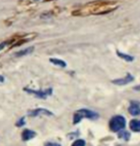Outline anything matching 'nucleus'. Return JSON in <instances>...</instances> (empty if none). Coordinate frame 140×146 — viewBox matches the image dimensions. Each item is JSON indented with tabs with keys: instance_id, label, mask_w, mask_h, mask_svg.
<instances>
[{
	"instance_id": "19",
	"label": "nucleus",
	"mask_w": 140,
	"mask_h": 146,
	"mask_svg": "<svg viewBox=\"0 0 140 146\" xmlns=\"http://www.w3.org/2000/svg\"><path fill=\"white\" fill-rule=\"evenodd\" d=\"M133 90H135V91H140V85H137V86L133 87Z\"/></svg>"
},
{
	"instance_id": "16",
	"label": "nucleus",
	"mask_w": 140,
	"mask_h": 146,
	"mask_svg": "<svg viewBox=\"0 0 140 146\" xmlns=\"http://www.w3.org/2000/svg\"><path fill=\"white\" fill-rule=\"evenodd\" d=\"M7 41H4V42H2V43H0V51H2L3 49L5 48V47L7 46Z\"/></svg>"
},
{
	"instance_id": "17",
	"label": "nucleus",
	"mask_w": 140,
	"mask_h": 146,
	"mask_svg": "<svg viewBox=\"0 0 140 146\" xmlns=\"http://www.w3.org/2000/svg\"><path fill=\"white\" fill-rule=\"evenodd\" d=\"M45 146H61L59 144V143H52V142H50V143H47Z\"/></svg>"
},
{
	"instance_id": "10",
	"label": "nucleus",
	"mask_w": 140,
	"mask_h": 146,
	"mask_svg": "<svg viewBox=\"0 0 140 146\" xmlns=\"http://www.w3.org/2000/svg\"><path fill=\"white\" fill-rule=\"evenodd\" d=\"M116 54L118 57H120V58L126 60L127 62H131L134 60V57L133 56H131V54H125V53H122V52L120 51H116Z\"/></svg>"
},
{
	"instance_id": "12",
	"label": "nucleus",
	"mask_w": 140,
	"mask_h": 146,
	"mask_svg": "<svg viewBox=\"0 0 140 146\" xmlns=\"http://www.w3.org/2000/svg\"><path fill=\"white\" fill-rule=\"evenodd\" d=\"M50 62L53 63L54 65L60 66V67H62V68L66 67V62L62 59H59V58H50Z\"/></svg>"
},
{
	"instance_id": "5",
	"label": "nucleus",
	"mask_w": 140,
	"mask_h": 146,
	"mask_svg": "<svg viewBox=\"0 0 140 146\" xmlns=\"http://www.w3.org/2000/svg\"><path fill=\"white\" fill-rule=\"evenodd\" d=\"M133 79H134L133 76H131V74H127V76H124V78L113 79L111 82L115 85H118V86H124V85H127L129 83H131V81H133Z\"/></svg>"
},
{
	"instance_id": "2",
	"label": "nucleus",
	"mask_w": 140,
	"mask_h": 146,
	"mask_svg": "<svg viewBox=\"0 0 140 146\" xmlns=\"http://www.w3.org/2000/svg\"><path fill=\"white\" fill-rule=\"evenodd\" d=\"M99 115L96 112H93L89 109H80L78 110L73 117V123L77 124L83 118H89V119H96L98 118Z\"/></svg>"
},
{
	"instance_id": "11",
	"label": "nucleus",
	"mask_w": 140,
	"mask_h": 146,
	"mask_svg": "<svg viewBox=\"0 0 140 146\" xmlns=\"http://www.w3.org/2000/svg\"><path fill=\"white\" fill-rule=\"evenodd\" d=\"M130 128L133 132H140V119H133L130 122Z\"/></svg>"
},
{
	"instance_id": "6",
	"label": "nucleus",
	"mask_w": 140,
	"mask_h": 146,
	"mask_svg": "<svg viewBox=\"0 0 140 146\" xmlns=\"http://www.w3.org/2000/svg\"><path fill=\"white\" fill-rule=\"evenodd\" d=\"M28 115H30V117H37V115H53V113L50 112L47 109H44V108H38V109H34V110L29 111Z\"/></svg>"
},
{
	"instance_id": "13",
	"label": "nucleus",
	"mask_w": 140,
	"mask_h": 146,
	"mask_svg": "<svg viewBox=\"0 0 140 146\" xmlns=\"http://www.w3.org/2000/svg\"><path fill=\"white\" fill-rule=\"evenodd\" d=\"M118 137L123 140H129L131 137V134L127 131H119L118 132Z\"/></svg>"
},
{
	"instance_id": "1",
	"label": "nucleus",
	"mask_w": 140,
	"mask_h": 146,
	"mask_svg": "<svg viewBox=\"0 0 140 146\" xmlns=\"http://www.w3.org/2000/svg\"><path fill=\"white\" fill-rule=\"evenodd\" d=\"M118 6L114 2H92L84 6L81 10H78L73 15H104L112 12Z\"/></svg>"
},
{
	"instance_id": "18",
	"label": "nucleus",
	"mask_w": 140,
	"mask_h": 146,
	"mask_svg": "<svg viewBox=\"0 0 140 146\" xmlns=\"http://www.w3.org/2000/svg\"><path fill=\"white\" fill-rule=\"evenodd\" d=\"M4 81H5V78L3 76L0 75V83H2V82H4Z\"/></svg>"
},
{
	"instance_id": "7",
	"label": "nucleus",
	"mask_w": 140,
	"mask_h": 146,
	"mask_svg": "<svg viewBox=\"0 0 140 146\" xmlns=\"http://www.w3.org/2000/svg\"><path fill=\"white\" fill-rule=\"evenodd\" d=\"M128 111L131 115H140V104H139V102H137V101H131V105L129 106Z\"/></svg>"
},
{
	"instance_id": "3",
	"label": "nucleus",
	"mask_w": 140,
	"mask_h": 146,
	"mask_svg": "<svg viewBox=\"0 0 140 146\" xmlns=\"http://www.w3.org/2000/svg\"><path fill=\"white\" fill-rule=\"evenodd\" d=\"M126 126V118L123 115H114L109 121V128L113 132H119Z\"/></svg>"
},
{
	"instance_id": "14",
	"label": "nucleus",
	"mask_w": 140,
	"mask_h": 146,
	"mask_svg": "<svg viewBox=\"0 0 140 146\" xmlns=\"http://www.w3.org/2000/svg\"><path fill=\"white\" fill-rule=\"evenodd\" d=\"M84 145H86V142L83 139H77L72 144V146H84Z\"/></svg>"
},
{
	"instance_id": "9",
	"label": "nucleus",
	"mask_w": 140,
	"mask_h": 146,
	"mask_svg": "<svg viewBox=\"0 0 140 146\" xmlns=\"http://www.w3.org/2000/svg\"><path fill=\"white\" fill-rule=\"evenodd\" d=\"M35 137H36V133L34 131L30 130V129H26V130H24L22 132V135H21V137H22V139L24 140V141H27V140L34 139Z\"/></svg>"
},
{
	"instance_id": "15",
	"label": "nucleus",
	"mask_w": 140,
	"mask_h": 146,
	"mask_svg": "<svg viewBox=\"0 0 140 146\" xmlns=\"http://www.w3.org/2000/svg\"><path fill=\"white\" fill-rule=\"evenodd\" d=\"M24 124H25V118L24 117H20L17 122H16V126H17V127H21V126H23Z\"/></svg>"
},
{
	"instance_id": "4",
	"label": "nucleus",
	"mask_w": 140,
	"mask_h": 146,
	"mask_svg": "<svg viewBox=\"0 0 140 146\" xmlns=\"http://www.w3.org/2000/svg\"><path fill=\"white\" fill-rule=\"evenodd\" d=\"M24 91L26 93L30 94V95H34L37 98H42V100L52 95V93H53V89L52 88H48L46 90H33V89H29V88H24Z\"/></svg>"
},
{
	"instance_id": "8",
	"label": "nucleus",
	"mask_w": 140,
	"mask_h": 146,
	"mask_svg": "<svg viewBox=\"0 0 140 146\" xmlns=\"http://www.w3.org/2000/svg\"><path fill=\"white\" fill-rule=\"evenodd\" d=\"M34 47H29V48H25L22 49V50H19L16 53H15V56L16 57H21V56H28V54H32L34 52Z\"/></svg>"
}]
</instances>
